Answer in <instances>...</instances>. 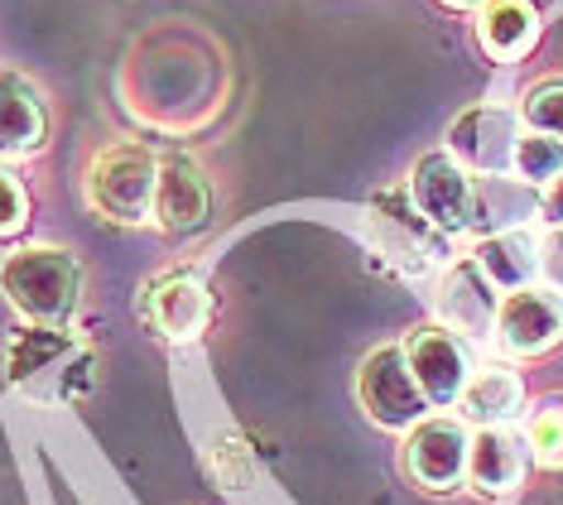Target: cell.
I'll use <instances>...</instances> for the list:
<instances>
[{"label": "cell", "instance_id": "6da1fadb", "mask_svg": "<svg viewBox=\"0 0 563 505\" xmlns=\"http://www.w3.org/2000/svg\"><path fill=\"white\" fill-rule=\"evenodd\" d=\"M0 294L34 328H68L82 304V261L63 245H20L0 261Z\"/></svg>", "mask_w": 563, "mask_h": 505}, {"label": "cell", "instance_id": "7a4b0ae2", "mask_svg": "<svg viewBox=\"0 0 563 505\" xmlns=\"http://www.w3.org/2000/svg\"><path fill=\"white\" fill-rule=\"evenodd\" d=\"M155 184H159V160L145 145H117L101 150L87 168V202L97 217L121 227L155 222Z\"/></svg>", "mask_w": 563, "mask_h": 505}, {"label": "cell", "instance_id": "3957f363", "mask_svg": "<svg viewBox=\"0 0 563 505\" xmlns=\"http://www.w3.org/2000/svg\"><path fill=\"white\" fill-rule=\"evenodd\" d=\"M356 399H362L366 419L380 424V429H415L429 409L415 371H409L405 347H376L362 361V371H356Z\"/></svg>", "mask_w": 563, "mask_h": 505}, {"label": "cell", "instance_id": "277c9868", "mask_svg": "<svg viewBox=\"0 0 563 505\" xmlns=\"http://www.w3.org/2000/svg\"><path fill=\"white\" fill-rule=\"evenodd\" d=\"M409 198L433 231H467L477 222V188L453 154H424L409 174Z\"/></svg>", "mask_w": 563, "mask_h": 505}, {"label": "cell", "instance_id": "5b68a950", "mask_svg": "<svg viewBox=\"0 0 563 505\" xmlns=\"http://www.w3.org/2000/svg\"><path fill=\"white\" fill-rule=\"evenodd\" d=\"M516 145H520V125L501 107H472L448 131V154L467 174H482V178H506L516 168Z\"/></svg>", "mask_w": 563, "mask_h": 505}, {"label": "cell", "instance_id": "8992f818", "mask_svg": "<svg viewBox=\"0 0 563 505\" xmlns=\"http://www.w3.org/2000/svg\"><path fill=\"white\" fill-rule=\"evenodd\" d=\"M472 438L457 419H419L405 443V472L424 491H453L467 476Z\"/></svg>", "mask_w": 563, "mask_h": 505}, {"label": "cell", "instance_id": "52a82bcc", "mask_svg": "<svg viewBox=\"0 0 563 505\" xmlns=\"http://www.w3.org/2000/svg\"><path fill=\"white\" fill-rule=\"evenodd\" d=\"M145 314L169 342H198L212 322V289L194 270H164L145 289Z\"/></svg>", "mask_w": 563, "mask_h": 505}, {"label": "cell", "instance_id": "ba28073f", "mask_svg": "<svg viewBox=\"0 0 563 505\" xmlns=\"http://www.w3.org/2000/svg\"><path fill=\"white\" fill-rule=\"evenodd\" d=\"M405 356H409V371H415L429 405H453V399H463L467 381H472V356L457 332H448V328L409 332Z\"/></svg>", "mask_w": 563, "mask_h": 505}, {"label": "cell", "instance_id": "9c48e42d", "mask_svg": "<svg viewBox=\"0 0 563 505\" xmlns=\"http://www.w3.org/2000/svg\"><path fill=\"white\" fill-rule=\"evenodd\" d=\"M492 332L506 356H544L563 337V304L549 289H516L496 308Z\"/></svg>", "mask_w": 563, "mask_h": 505}, {"label": "cell", "instance_id": "30bf717a", "mask_svg": "<svg viewBox=\"0 0 563 505\" xmlns=\"http://www.w3.org/2000/svg\"><path fill=\"white\" fill-rule=\"evenodd\" d=\"M212 217V188L202 178L198 160L188 154H169L159 160V184H155V222L169 237H194Z\"/></svg>", "mask_w": 563, "mask_h": 505}, {"label": "cell", "instance_id": "8fae6325", "mask_svg": "<svg viewBox=\"0 0 563 505\" xmlns=\"http://www.w3.org/2000/svg\"><path fill=\"white\" fill-rule=\"evenodd\" d=\"M48 140V111L30 77L15 68H0V160L40 154Z\"/></svg>", "mask_w": 563, "mask_h": 505}, {"label": "cell", "instance_id": "7c38bea8", "mask_svg": "<svg viewBox=\"0 0 563 505\" xmlns=\"http://www.w3.org/2000/svg\"><path fill=\"white\" fill-rule=\"evenodd\" d=\"M371 222L380 231V251H386L395 265H405L409 275H419V270H429L439 261V231H433L424 217H419V207H409L400 193H386V198L371 207Z\"/></svg>", "mask_w": 563, "mask_h": 505}, {"label": "cell", "instance_id": "4fadbf2b", "mask_svg": "<svg viewBox=\"0 0 563 505\" xmlns=\"http://www.w3.org/2000/svg\"><path fill=\"white\" fill-rule=\"evenodd\" d=\"M496 284L482 275L477 261L453 265L439 284V318L448 322V332H492L496 328Z\"/></svg>", "mask_w": 563, "mask_h": 505}, {"label": "cell", "instance_id": "5bb4252c", "mask_svg": "<svg viewBox=\"0 0 563 505\" xmlns=\"http://www.w3.org/2000/svg\"><path fill=\"white\" fill-rule=\"evenodd\" d=\"M73 361V337L63 328H20L5 347V371L15 385H40L44 375L68 371Z\"/></svg>", "mask_w": 563, "mask_h": 505}, {"label": "cell", "instance_id": "9a60e30c", "mask_svg": "<svg viewBox=\"0 0 563 505\" xmlns=\"http://www.w3.org/2000/svg\"><path fill=\"white\" fill-rule=\"evenodd\" d=\"M520 476H525V452L506 429L472 433V448H467V482L472 486L486 491V496H506V491L520 486Z\"/></svg>", "mask_w": 563, "mask_h": 505}, {"label": "cell", "instance_id": "2e32d148", "mask_svg": "<svg viewBox=\"0 0 563 505\" xmlns=\"http://www.w3.org/2000/svg\"><path fill=\"white\" fill-rule=\"evenodd\" d=\"M477 265L496 289H506V294L530 289V279L540 275V241H534L525 227L496 231V237H486L477 245Z\"/></svg>", "mask_w": 563, "mask_h": 505}, {"label": "cell", "instance_id": "e0dca14e", "mask_svg": "<svg viewBox=\"0 0 563 505\" xmlns=\"http://www.w3.org/2000/svg\"><path fill=\"white\" fill-rule=\"evenodd\" d=\"M477 39L492 58H501V63L520 58L540 39V10L530 0H492L477 20Z\"/></svg>", "mask_w": 563, "mask_h": 505}, {"label": "cell", "instance_id": "ac0fdd59", "mask_svg": "<svg viewBox=\"0 0 563 505\" xmlns=\"http://www.w3.org/2000/svg\"><path fill=\"white\" fill-rule=\"evenodd\" d=\"M520 399H525L520 375L492 366V371H477V375L467 381L463 409H467V419L482 424V429H506V424L520 414Z\"/></svg>", "mask_w": 563, "mask_h": 505}, {"label": "cell", "instance_id": "d6986e66", "mask_svg": "<svg viewBox=\"0 0 563 505\" xmlns=\"http://www.w3.org/2000/svg\"><path fill=\"white\" fill-rule=\"evenodd\" d=\"M516 174L530 188H549L563 174V140L540 135V131L520 135V145H516Z\"/></svg>", "mask_w": 563, "mask_h": 505}, {"label": "cell", "instance_id": "ffe728a7", "mask_svg": "<svg viewBox=\"0 0 563 505\" xmlns=\"http://www.w3.org/2000/svg\"><path fill=\"white\" fill-rule=\"evenodd\" d=\"M525 443H530L540 468H549V472L563 468V405L559 399H544V405L530 414V424H525Z\"/></svg>", "mask_w": 563, "mask_h": 505}, {"label": "cell", "instance_id": "44dd1931", "mask_svg": "<svg viewBox=\"0 0 563 505\" xmlns=\"http://www.w3.org/2000/svg\"><path fill=\"white\" fill-rule=\"evenodd\" d=\"M525 121H530V131L563 140V83L534 87V92L525 97Z\"/></svg>", "mask_w": 563, "mask_h": 505}, {"label": "cell", "instance_id": "7402d4cb", "mask_svg": "<svg viewBox=\"0 0 563 505\" xmlns=\"http://www.w3.org/2000/svg\"><path fill=\"white\" fill-rule=\"evenodd\" d=\"M30 222V193L10 168H0V237H15Z\"/></svg>", "mask_w": 563, "mask_h": 505}, {"label": "cell", "instance_id": "603a6c76", "mask_svg": "<svg viewBox=\"0 0 563 505\" xmlns=\"http://www.w3.org/2000/svg\"><path fill=\"white\" fill-rule=\"evenodd\" d=\"M212 472H217V482L222 486H232V491H241V486H251V458H246V448L236 443V438H222V443L212 448Z\"/></svg>", "mask_w": 563, "mask_h": 505}, {"label": "cell", "instance_id": "cb8c5ba5", "mask_svg": "<svg viewBox=\"0 0 563 505\" xmlns=\"http://www.w3.org/2000/svg\"><path fill=\"white\" fill-rule=\"evenodd\" d=\"M540 275L549 289H563V227H554V237L540 245Z\"/></svg>", "mask_w": 563, "mask_h": 505}, {"label": "cell", "instance_id": "d4e9b609", "mask_svg": "<svg viewBox=\"0 0 563 505\" xmlns=\"http://www.w3.org/2000/svg\"><path fill=\"white\" fill-rule=\"evenodd\" d=\"M540 212H544V222H549V227H563V174H559L554 184L544 188V202H540Z\"/></svg>", "mask_w": 563, "mask_h": 505}, {"label": "cell", "instance_id": "484cf974", "mask_svg": "<svg viewBox=\"0 0 563 505\" xmlns=\"http://www.w3.org/2000/svg\"><path fill=\"white\" fill-rule=\"evenodd\" d=\"M443 6H453V10H472L477 0H443Z\"/></svg>", "mask_w": 563, "mask_h": 505}]
</instances>
